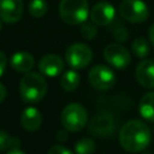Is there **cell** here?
I'll return each instance as SVG.
<instances>
[{
    "instance_id": "cell-1",
    "label": "cell",
    "mask_w": 154,
    "mask_h": 154,
    "mask_svg": "<svg viewBox=\"0 0 154 154\" xmlns=\"http://www.w3.org/2000/svg\"><path fill=\"white\" fill-rule=\"evenodd\" d=\"M152 140L149 126L141 120L126 122L119 131V143L129 153H138L146 149Z\"/></svg>"
},
{
    "instance_id": "cell-2",
    "label": "cell",
    "mask_w": 154,
    "mask_h": 154,
    "mask_svg": "<svg viewBox=\"0 0 154 154\" xmlns=\"http://www.w3.org/2000/svg\"><path fill=\"white\" fill-rule=\"evenodd\" d=\"M19 93L26 103L40 102L47 93L46 79L36 72H28L19 82Z\"/></svg>"
},
{
    "instance_id": "cell-3",
    "label": "cell",
    "mask_w": 154,
    "mask_h": 154,
    "mask_svg": "<svg viewBox=\"0 0 154 154\" xmlns=\"http://www.w3.org/2000/svg\"><path fill=\"white\" fill-rule=\"evenodd\" d=\"M59 14L63 22L69 25H78L87 20L89 7L87 0H61L59 4Z\"/></svg>"
},
{
    "instance_id": "cell-4",
    "label": "cell",
    "mask_w": 154,
    "mask_h": 154,
    "mask_svg": "<svg viewBox=\"0 0 154 154\" xmlns=\"http://www.w3.org/2000/svg\"><path fill=\"white\" fill-rule=\"evenodd\" d=\"M61 124L67 131L76 132L82 130L88 120L87 109L79 103H70L65 106L60 116Z\"/></svg>"
},
{
    "instance_id": "cell-5",
    "label": "cell",
    "mask_w": 154,
    "mask_h": 154,
    "mask_svg": "<svg viewBox=\"0 0 154 154\" xmlns=\"http://www.w3.org/2000/svg\"><path fill=\"white\" fill-rule=\"evenodd\" d=\"M119 13L130 23H142L149 17V8L142 0H123L119 5Z\"/></svg>"
},
{
    "instance_id": "cell-6",
    "label": "cell",
    "mask_w": 154,
    "mask_h": 154,
    "mask_svg": "<svg viewBox=\"0 0 154 154\" xmlns=\"http://www.w3.org/2000/svg\"><path fill=\"white\" fill-rule=\"evenodd\" d=\"M65 59L70 67L76 70L84 69L90 64L93 59V52L84 43H73L66 49Z\"/></svg>"
},
{
    "instance_id": "cell-7",
    "label": "cell",
    "mask_w": 154,
    "mask_h": 154,
    "mask_svg": "<svg viewBox=\"0 0 154 154\" xmlns=\"http://www.w3.org/2000/svg\"><path fill=\"white\" fill-rule=\"evenodd\" d=\"M89 83L97 90H108L116 83V75L112 69L106 65H95L88 73Z\"/></svg>"
},
{
    "instance_id": "cell-8",
    "label": "cell",
    "mask_w": 154,
    "mask_h": 154,
    "mask_svg": "<svg viewBox=\"0 0 154 154\" xmlns=\"http://www.w3.org/2000/svg\"><path fill=\"white\" fill-rule=\"evenodd\" d=\"M105 60L113 67L123 70L131 63V57L129 51L120 43H109L103 49Z\"/></svg>"
},
{
    "instance_id": "cell-9",
    "label": "cell",
    "mask_w": 154,
    "mask_h": 154,
    "mask_svg": "<svg viewBox=\"0 0 154 154\" xmlns=\"http://www.w3.org/2000/svg\"><path fill=\"white\" fill-rule=\"evenodd\" d=\"M116 129V120L111 112L101 111L96 113L89 123V130L91 134L99 137H106L113 134Z\"/></svg>"
},
{
    "instance_id": "cell-10",
    "label": "cell",
    "mask_w": 154,
    "mask_h": 154,
    "mask_svg": "<svg viewBox=\"0 0 154 154\" xmlns=\"http://www.w3.org/2000/svg\"><path fill=\"white\" fill-rule=\"evenodd\" d=\"M114 16H116V10L113 5L107 1H101L95 4L90 11L91 22L99 26H105L111 24L114 19Z\"/></svg>"
},
{
    "instance_id": "cell-11",
    "label": "cell",
    "mask_w": 154,
    "mask_h": 154,
    "mask_svg": "<svg viewBox=\"0 0 154 154\" xmlns=\"http://www.w3.org/2000/svg\"><path fill=\"white\" fill-rule=\"evenodd\" d=\"M23 13L22 0H0V19L7 24L18 22Z\"/></svg>"
},
{
    "instance_id": "cell-12",
    "label": "cell",
    "mask_w": 154,
    "mask_h": 154,
    "mask_svg": "<svg viewBox=\"0 0 154 154\" xmlns=\"http://www.w3.org/2000/svg\"><path fill=\"white\" fill-rule=\"evenodd\" d=\"M136 81L146 89H154V61L144 59L138 63L135 71Z\"/></svg>"
},
{
    "instance_id": "cell-13",
    "label": "cell",
    "mask_w": 154,
    "mask_h": 154,
    "mask_svg": "<svg viewBox=\"0 0 154 154\" xmlns=\"http://www.w3.org/2000/svg\"><path fill=\"white\" fill-rule=\"evenodd\" d=\"M38 70L42 75L48 77H55L64 70V61L59 55L47 54L38 61Z\"/></svg>"
},
{
    "instance_id": "cell-14",
    "label": "cell",
    "mask_w": 154,
    "mask_h": 154,
    "mask_svg": "<svg viewBox=\"0 0 154 154\" xmlns=\"http://www.w3.org/2000/svg\"><path fill=\"white\" fill-rule=\"evenodd\" d=\"M20 124L26 131H36L42 124V114L35 107L25 108L20 114Z\"/></svg>"
},
{
    "instance_id": "cell-15",
    "label": "cell",
    "mask_w": 154,
    "mask_h": 154,
    "mask_svg": "<svg viewBox=\"0 0 154 154\" xmlns=\"http://www.w3.org/2000/svg\"><path fill=\"white\" fill-rule=\"evenodd\" d=\"M34 57L26 52H17L11 58V66L18 72H29L34 67Z\"/></svg>"
},
{
    "instance_id": "cell-16",
    "label": "cell",
    "mask_w": 154,
    "mask_h": 154,
    "mask_svg": "<svg viewBox=\"0 0 154 154\" xmlns=\"http://www.w3.org/2000/svg\"><path fill=\"white\" fill-rule=\"evenodd\" d=\"M138 112L146 120L154 123V91H149L142 96L138 105Z\"/></svg>"
},
{
    "instance_id": "cell-17",
    "label": "cell",
    "mask_w": 154,
    "mask_h": 154,
    "mask_svg": "<svg viewBox=\"0 0 154 154\" xmlns=\"http://www.w3.org/2000/svg\"><path fill=\"white\" fill-rule=\"evenodd\" d=\"M60 84H61L64 90L73 91L77 89V87L79 84V75L73 70H69L61 76Z\"/></svg>"
},
{
    "instance_id": "cell-18",
    "label": "cell",
    "mask_w": 154,
    "mask_h": 154,
    "mask_svg": "<svg viewBox=\"0 0 154 154\" xmlns=\"http://www.w3.org/2000/svg\"><path fill=\"white\" fill-rule=\"evenodd\" d=\"M131 51L137 58H146L149 54V42L143 37H137L131 45Z\"/></svg>"
},
{
    "instance_id": "cell-19",
    "label": "cell",
    "mask_w": 154,
    "mask_h": 154,
    "mask_svg": "<svg viewBox=\"0 0 154 154\" xmlns=\"http://www.w3.org/2000/svg\"><path fill=\"white\" fill-rule=\"evenodd\" d=\"M95 149H96L95 142L88 137L81 138L75 144V153L76 154H94Z\"/></svg>"
},
{
    "instance_id": "cell-20",
    "label": "cell",
    "mask_w": 154,
    "mask_h": 154,
    "mask_svg": "<svg viewBox=\"0 0 154 154\" xmlns=\"http://www.w3.org/2000/svg\"><path fill=\"white\" fill-rule=\"evenodd\" d=\"M47 10H48V5L46 0H31L29 4V13L35 18L43 17Z\"/></svg>"
},
{
    "instance_id": "cell-21",
    "label": "cell",
    "mask_w": 154,
    "mask_h": 154,
    "mask_svg": "<svg viewBox=\"0 0 154 154\" xmlns=\"http://www.w3.org/2000/svg\"><path fill=\"white\" fill-rule=\"evenodd\" d=\"M16 144H18V141L16 138L11 137L7 132L0 130V152L10 149Z\"/></svg>"
},
{
    "instance_id": "cell-22",
    "label": "cell",
    "mask_w": 154,
    "mask_h": 154,
    "mask_svg": "<svg viewBox=\"0 0 154 154\" xmlns=\"http://www.w3.org/2000/svg\"><path fill=\"white\" fill-rule=\"evenodd\" d=\"M81 34L84 38L87 40H93L96 34H97V29H96V25L94 23H88V22H84L82 23V26H81Z\"/></svg>"
},
{
    "instance_id": "cell-23",
    "label": "cell",
    "mask_w": 154,
    "mask_h": 154,
    "mask_svg": "<svg viewBox=\"0 0 154 154\" xmlns=\"http://www.w3.org/2000/svg\"><path fill=\"white\" fill-rule=\"evenodd\" d=\"M47 154H73V153L70 149H67L66 147H64V146L55 144V146H52L48 149V153Z\"/></svg>"
},
{
    "instance_id": "cell-24",
    "label": "cell",
    "mask_w": 154,
    "mask_h": 154,
    "mask_svg": "<svg viewBox=\"0 0 154 154\" xmlns=\"http://www.w3.org/2000/svg\"><path fill=\"white\" fill-rule=\"evenodd\" d=\"M114 36L118 41H125L128 38V31L123 25L118 24L117 28L114 29Z\"/></svg>"
},
{
    "instance_id": "cell-25",
    "label": "cell",
    "mask_w": 154,
    "mask_h": 154,
    "mask_svg": "<svg viewBox=\"0 0 154 154\" xmlns=\"http://www.w3.org/2000/svg\"><path fill=\"white\" fill-rule=\"evenodd\" d=\"M6 65H7V59H6L5 54L2 52H0V76L4 73V71L6 69Z\"/></svg>"
},
{
    "instance_id": "cell-26",
    "label": "cell",
    "mask_w": 154,
    "mask_h": 154,
    "mask_svg": "<svg viewBox=\"0 0 154 154\" xmlns=\"http://www.w3.org/2000/svg\"><path fill=\"white\" fill-rule=\"evenodd\" d=\"M5 96H6V88H5V85L2 83H0V102L4 101Z\"/></svg>"
},
{
    "instance_id": "cell-27",
    "label": "cell",
    "mask_w": 154,
    "mask_h": 154,
    "mask_svg": "<svg viewBox=\"0 0 154 154\" xmlns=\"http://www.w3.org/2000/svg\"><path fill=\"white\" fill-rule=\"evenodd\" d=\"M148 35H149V41H150V43H152L153 47H154V24L150 26V29H149V31H148Z\"/></svg>"
},
{
    "instance_id": "cell-28",
    "label": "cell",
    "mask_w": 154,
    "mask_h": 154,
    "mask_svg": "<svg viewBox=\"0 0 154 154\" xmlns=\"http://www.w3.org/2000/svg\"><path fill=\"white\" fill-rule=\"evenodd\" d=\"M7 154H24V153L20 152V150H18V149H14V150H11V152L7 153Z\"/></svg>"
},
{
    "instance_id": "cell-29",
    "label": "cell",
    "mask_w": 154,
    "mask_h": 154,
    "mask_svg": "<svg viewBox=\"0 0 154 154\" xmlns=\"http://www.w3.org/2000/svg\"><path fill=\"white\" fill-rule=\"evenodd\" d=\"M0 30H1V22H0Z\"/></svg>"
}]
</instances>
